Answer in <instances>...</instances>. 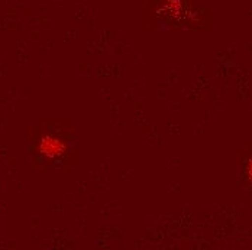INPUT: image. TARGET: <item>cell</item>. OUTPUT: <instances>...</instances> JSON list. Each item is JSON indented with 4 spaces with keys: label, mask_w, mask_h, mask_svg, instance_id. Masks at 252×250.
Masks as SVG:
<instances>
[{
    "label": "cell",
    "mask_w": 252,
    "mask_h": 250,
    "mask_svg": "<svg viewBox=\"0 0 252 250\" xmlns=\"http://www.w3.org/2000/svg\"><path fill=\"white\" fill-rule=\"evenodd\" d=\"M41 149H42V152L45 155H48V156H55L57 153H60L61 145H60V142L57 139L47 138V139H44V142L41 145Z\"/></svg>",
    "instance_id": "1"
},
{
    "label": "cell",
    "mask_w": 252,
    "mask_h": 250,
    "mask_svg": "<svg viewBox=\"0 0 252 250\" xmlns=\"http://www.w3.org/2000/svg\"><path fill=\"white\" fill-rule=\"evenodd\" d=\"M250 172H251V176H252V167H251V171H250Z\"/></svg>",
    "instance_id": "2"
}]
</instances>
